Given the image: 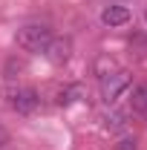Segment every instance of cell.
<instances>
[{"label":"cell","instance_id":"1","mask_svg":"<svg viewBox=\"0 0 147 150\" xmlns=\"http://www.w3.org/2000/svg\"><path fill=\"white\" fill-rule=\"evenodd\" d=\"M52 38H55V32L49 23H23L15 32V43L29 55H46Z\"/></svg>","mask_w":147,"mask_h":150},{"label":"cell","instance_id":"2","mask_svg":"<svg viewBox=\"0 0 147 150\" xmlns=\"http://www.w3.org/2000/svg\"><path fill=\"white\" fill-rule=\"evenodd\" d=\"M3 104L18 115H32L40 107V93L35 87H23V84H12V87H3L0 90Z\"/></svg>","mask_w":147,"mask_h":150},{"label":"cell","instance_id":"3","mask_svg":"<svg viewBox=\"0 0 147 150\" xmlns=\"http://www.w3.org/2000/svg\"><path fill=\"white\" fill-rule=\"evenodd\" d=\"M127 90H130V72L127 69H112V72L101 75V98H104V104L112 107Z\"/></svg>","mask_w":147,"mask_h":150},{"label":"cell","instance_id":"4","mask_svg":"<svg viewBox=\"0 0 147 150\" xmlns=\"http://www.w3.org/2000/svg\"><path fill=\"white\" fill-rule=\"evenodd\" d=\"M130 18H133V12H130L127 6H121V3H110V6H104V9H101V23H104L107 29L127 26Z\"/></svg>","mask_w":147,"mask_h":150},{"label":"cell","instance_id":"5","mask_svg":"<svg viewBox=\"0 0 147 150\" xmlns=\"http://www.w3.org/2000/svg\"><path fill=\"white\" fill-rule=\"evenodd\" d=\"M72 55V40L69 38H52V43H49V49H46V58L52 61V64H66Z\"/></svg>","mask_w":147,"mask_h":150},{"label":"cell","instance_id":"6","mask_svg":"<svg viewBox=\"0 0 147 150\" xmlns=\"http://www.w3.org/2000/svg\"><path fill=\"white\" fill-rule=\"evenodd\" d=\"M78 98H84V90L78 84H64V87L55 90V104L58 107H72Z\"/></svg>","mask_w":147,"mask_h":150},{"label":"cell","instance_id":"7","mask_svg":"<svg viewBox=\"0 0 147 150\" xmlns=\"http://www.w3.org/2000/svg\"><path fill=\"white\" fill-rule=\"evenodd\" d=\"M130 110H136V112H147V81L136 84V87L130 90Z\"/></svg>","mask_w":147,"mask_h":150},{"label":"cell","instance_id":"8","mask_svg":"<svg viewBox=\"0 0 147 150\" xmlns=\"http://www.w3.org/2000/svg\"><path fill=\"white\" fill-rule=\"evenodd\" d=\"M104 127L112 130V133L127 130V115H124V112H107V115H104Z\"/></svg>","mask_w":147,"mask_h":150},{"label":"cell","instance_id":"9","mask_svg":"<svg viewBox=\"0 0 147 150\" xmlns=\"http://www.w3.org/2000/svg\"><path fill=\"white\" fill-rule=\"evenodd\" d=\"M130 49L136 52V58H147V35L136 32V35L130 38ZM133 52H130V55H133Z\"/></svg>","mask_w":147,"mask_h":150},{"label":"cell","instance_id":"10","mask_svg":"<svg viewBox=\"0 0 147 150\" xmlns=\"http://www.w3.org/2000/svg\"><path fill=\"white\" fill-rule=\"evenodd\" d=\"M112 150H139V142H136L133 136H124L121 142H115V144H112Z\"/></svg>","mask_w":147,"mask_h":150},{"label":"cell","instance_id":"11","mask_svg":"<svg viewBox=\"0 0 147 150\" xmlns=\"http://www.w3.org/2000/svg\"><path fill=\"white\" fill-rule=\"evenodd\" d=\"M3 144H9V130L0 124V147H3Z\"/></svg>","mask_w":147,"mask_h":150},{"label":"cell","instance_id":"12","mask_svg":"<svg viewBox=\"0 0 147 150\" xmlns=\"http://www.w3.org/2000/svg\"><path fill=\"white\" fill-rule=\"evenodd\" d=\"M144 23H147V6H144Z\"/></svg>","mask_w":147,"mask_h":150}]
</instances>
